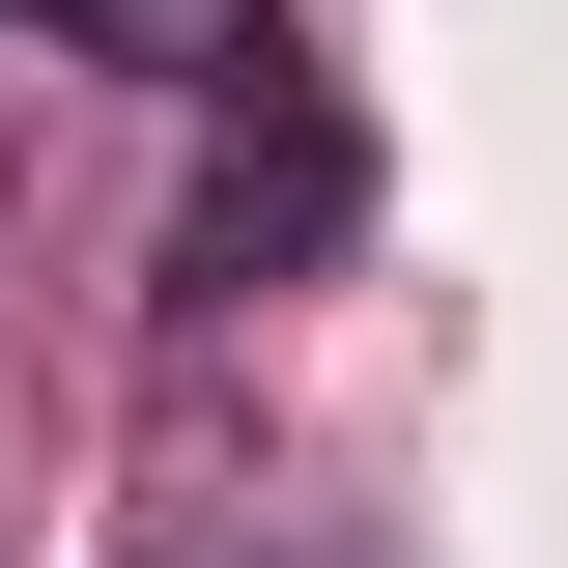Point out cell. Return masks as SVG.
<instances>
[{
  "label": "cell",
  "instance_id": "6da1fadb",
  "mask_svg": "<svg viewBox=\"0 0 568 568\" xmlns=\"http://www.w3.org/2000/svg\"><path fill=\"white\" fill-rule=\"evenodd\" d=\"M0 29H29V58H114V85H256L284 58L256 0H0Z\"/></svg>",
  "mask_w": 568,
  "mask_h": 568
},
{
  "label": "cell",
  "instance_id": "7a4b0ae2",
  "mask_svg": "<svg viewBox=\"0 0 568 568\" xmlns=\"http://www.w3.org/2000/svg\"><path fill=\"white\" fill-rule=\"evenodd\" d=\"M313 227H342V142H313V114L200 171V284H256V256H313Z\"/></svg>",
  "mask_w": 568,
  "mask_h": 568
}]
</instances>
